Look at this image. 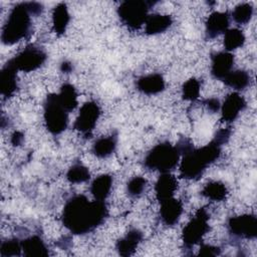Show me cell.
Instances as JSON below:
<instances>
[{
    "mask_svg": "<svg viewBox=\"0 0 257 257\" xmlns=\"http://www.w3.org/2000/svg\"><path fill=\"white\" fill-rule=\"evenodd\" d=\"M209 219L210 216L205 208H201L196 212L192 220L183 229L182 240L184 247L190 249L202 241L210 230Z\"/></svg>",
    "mask_w": 257,
    "mask_h": 257,
    "instance_id": "cell-7",
    "label": "cell"
},
{
    "mask_svg": "<svg viewBox=\"0 0 257 257\" xmlns=\"http://www.w3.org/2000/svg\"><path fill=\"white\" fill-rule=\"evenodd\" d=\"M234 55L229 51H218L211 55V74L214 78L223 80L232 71L234 66Z\"/></svg>",
    "mask_w": 257,
    "mask_h": 257,
    "instance_id": "cell-12",
    "label": "cell"
},
{
    "mask_svg": "<svg viewBox=\"0 0 257 257\" xmlns=\"http://www.w3.org/2000/svg\"><path fill=\"white\" fill-rule=\"evenodd\" d=\"M17 71L9 60L0 71V92L5 98L11 97L18 88Z\"/></svg>",
    "mask_w": 257,
    "mask_h": 257,
    "instance_id": "cell-14",
    "label": "cell"
},
{
    "mask_svg": "<svg viewBox=\"0 0 257 257\" xmlns=\"http://www.w3.org/2000/svg\"><path fill=\"white\" fill-rule=\"evenodd\" d=\"M221 145L212 140L201 148L191 147L184 152L180 163V176L187 180H199L206 169L221 156Z\"/></svg>",
    "mask_w": 257,
    "mask_h": 257,
    "instance_id": "cell-2",
    "label": "cell"
},
{
    "mask_svg": "<svg viewBox=\"0 0 257 257\" xmlns=\"http://www.w3.org/2000/svg\"><path fill=\"white\" fill-rule=\"evenodd\" d=\"M173 23L170 15L154 13L149 15L145 23V32L148 35H156L168 30Z\"/></svg>",
    "mask_w": 257,
    "mask_h": 257,
    "instance_id": "cell-19",
    "label": "cell"
},
{
    "mask_svg": "<svg viewBox=\"0 0 257 257\" xmlns=\"http://www.w3.org/2000/svg\"><path fill=\"white\" fill-rule=\"evenodd\" d=\"M183 213V204L180 200L170 198L161 202L160 208V218L164 225L174 226L180 220Z\"/></svg>",
    "mask_w": 257,
    "mask_h": 257,
    "instance_id": "cell-15",
    "label": "cell"
},
{
    "mask_svg": "<svg viewBox=\"0 0 257 257\" xmlns=\"http://www.w3.org/2000/svg\"><path fill=\"white\" fill-rule=\"evenodd\" d=\"M253 16V6L251 3L244 2L238 4L232 11L231 17L238 24L248 23Z\"/></svg>",
    "mask_w": 257,
    "mask_h": 257,
    "instance_id": "cell-29",
    "label": "cell"
},
{
    "mask_svg": "<svg viewBox=\"0 0 257 257\" xmlns=\"http://www.w3.org/2000/svg\"><path fill=\"white\" fill-rule=\"evenodd\" d=\"M230 135H231V130H230V128H221V130H219V131L215 134L213 140L216 141V142H217L218 144H220L221 146H223V145H225V144L228 142V140L230 139Z\"/></svg>",
    "mask_w": 257,
    "mask_h": 257,
    "instance_id": "cell-34",
    "label": "cell"
},
{
    "mask_svg": "<svg viewBox=\"0 0 257 257\" xmlns=\"http://www.w3.org/2000/svg\"><path fill=\"white\" fill-rule=\"evenodd\" d=\"M148 181L140 176L132 178L126 184V193L132 198L140 197L147 187Z\"/></svg>",
    "mask_w": 257,
    "mask_h": 257,
    "instance_id": "cell-32",
    "label": "cell"
},
{
    "mask_svg": "<svg viewBox=\"0 0 257 257\" xmlns=\"http://www.w3.org/2000/svg\"><path fill=\"white\" fill-rule=\"evenodd\" d=\"M143 240V233L139 229H131L123 237L118 239L115 249L120 256L133 255Z\"/></svg>",
    "mask_w": 257,
    "mask_h": 257,
    "instance_id": "cell-18",
    "label": "cell"
},
{
    "mask_svg": "<svg viewBox=\"0 0 257 257\" xmlns=\"http://www.w3.org/2000/svg\"><path fill=\"white\" fill-rule=\"evenodd\" d=\"M117 145V135L111 134L106 137H101L97 139L91 148V153L99 158L105 159L113 154Z\"/></svg>",
    "mask_w": 257,
    "mask_h": 257,
    "instance_id": "cell-20",
    "label": "cell"
},
{
    "mask_svg": "<svg viewBox=\"0 0 257 257\" xmlns=\"http://www.w3.org/2000/svg\"><path fill=\"white\" fill-rule=\"evenodd\" d=\"M108 215L104 201H89L84 195L68 199L61 213L63 226L72 234L84 235L101 225Z\"/></svg>",
    "mask_w": 257,
    "mask_h": 257,
    "instance_id": "cell-1",
    "label": "cell"
},
{
    "mask_svg": "<svg viewBox=\"0 0 257 257\" xmlns=\"http://www.w3.org/2000/svg\"><path fill=\"white\" fill-rule=\"evenodd\" d=\"M27 2L16 4L10 10L2 27L1 40L5 45H13L31 34L32 20Z\"/></svg>",
    "mask_w": 257,
    "mask_h": 257,
    "instance_id": "cell-3",
    "label": "cell"
},
{
    "mask_svg": "<svg viewBox=\"0 0 257 257\" xmlns=\"http://www.w3.org/2000/svg\"><path fill=\"white\" fill-rule=\"evenodd\" d=\"M66 179L71 184L84 183L90 179V173L84 165L81 163H75L68 169Z\"/></svg>",
    "mask_w": 257,
    "mask_h": 257,
    "instance_id": "cell-28",
    "label": "cell"
},
{
    "mask_svg": "<svg viewBox=\"0 0 257 257\" xmlns=\"http://www.w3.org/2000/svg\"><path fill=\"white\" fill-rule=\"evenodd\" d=\"M70 20L68 8L65 3H58L52 11V29L55 34L62 35L65 33Z\"/></svg>",
    "mask_w": 257,
    "mask_h": 257,
    "instance_id": "cell-23",
    "label": "cell"
},
{
    "mask_svg": "<svg viewBox=\"0 0 257 257\" xmlns=\"http://www.w3.org/2000/svg\"><path fill=\"white\" fill-rule=\"evenodd\" d=\"M47 58L46 52L34 44L27 45L22 51L9 59L11 64L19 71L30 72L38 69Z\"/></svg>",
    "mask_w": 257,
    "mask_h": 257,
    "instance_id": "cell-8",
    "label": "cell"
},
{
    "mask_svg": "<svg viewBox=\"0 0 257 257\" xmlns=\"http://www.w3.org/2000/svg\"><path fill=\"white\" fill-rule=\"evenodd\" d=\"M178 189V181L171 173H163L155 184L156 197L159 202L173 198Z\"/></svg>",
    "mask_w": 257,
    "mask_h": 257,
    "instance_id": "cell-16",
    "label": "cell"
},
{
    "mask_svg": "<svg viewBox=\"0 0 257 257\" xmlns=\"http://www.w3.org/2000/svg\"><path fill=\"white\" fill-rule=\"evenodd\" d=\"M156 2L126 0L119 4L116 13L120 22L130 30L140 29L149 17V10Z\"/></svg>",
    "mask_w": 257,
    "mask_h": 257,
    "instance_id": "cell-5",
    "label": "cell"
},
{
    "mask_svg": "<svg viewBox=\"0 0 257 257\" xmlns=\"http://www.w3.org/2000/svg\"><path fill=\"white\" fill-rule=\"evenodd\" d=\"M230 14L228 11H215L210 14L205 23V35L207 39H213L229 29Z\"/></svg>",
    "mask_w": 257,
    "mask_h": 257,
    "instance_id": "cell-13",
    "label": "cell"
},
{
    "mask_svg": "<svg viewBox=\"0 0 257 257\" xmlns=\"http://www.w3.org/2000/svg\"><path fill=\"white\" fill-rule=\"evenodd\" d=\"M100 115L99 105L95 101H87L79 109V113L74 121V128L83 137L90 138L93 128Z\"/></svg>",
    "mask_w": 257,
    "mask_h": 257,
    "instance_id": "cell-9",
    "label": "cell"
},
{
    "mask_svg": "<svg viewBox=\"0 0 257 257\" xmlns=\"http://www.w3.org/2000/svg\"><path fill=\"white\" fill-rule=\"evenodd\" d=\"M201 194L202 196L211 201L221 202L226 199L228 195V190L223 182L211 181L204 186V188L201 191Z\"/></svg>",
    "mask_w": 257,
    "mask_h": 257,
    "instance_id": "cell-25",
    "label": "cell"
},
{
    "mask_svg": "<svg viewBox=\"0 0 257 257\" xmlns=\"http://www.w3.org/2000/svg\"><path fill=\"white\" fill-rule=\"evenodd\" d=\"M73 69V66L71 64V62L67 61V60H64L60 63V70L63 72V73H70Z\"/></svg>",
    "mask_w": 257,
    "mask_h": 257,
    "instance_id": "cell-37",
    "label": "cell"
},
{
    "mask_svg": "<svg viewBox=\"0 0 257 257\" xmlns=\"http://www.w3.org/2000/svg\"><path fill=\"white\" fill-rule=\"evenodd\" d=\"M231 236L241 239H254L257 236V218L255 215L244 214L231 217L227 223Z\"/></svg>",
    "mask_w": 257,
    "mask_h": 257,
    "instance_id": "cell-10",
    "label": "cell"
},
{
    "mask_svg": "<svg viewBox=\"0 0 257 257\" xmlns=\"http://www.w3.org/2000/svg\"><path fill=\"white\" fill-rule=\"evenodd\" d=\"M112 188V177L102 174L96 177L90 185V193L95 200L104 201L110 194Z\"/></svg>",
    "mask_w": 257,
    "mask_h": 257,
    "instance_id": "cell-22",
    "label": "cell"
},
{
    "mask_svg": "<svg viewBox=\"0 0 257 257\" xmlns=\"http://www.w3.org/2000/svg\"><path fill=\"white\" fill-rule=\"evenodd\" d=\"M227 86L235 90H243L250 83V75L243 69L232 70L222 80Z\"/></svg>",
    "mask_w": 257,
    "mask_h": 257,
    "instance_id": "cell-26",
    "label": "cell"
},
{
    "mask_svg": "<svg viewBox=\"0 0 257 257\" xmlns=\"http://www.w3.org/2000/svg\"><path fill=\"white\" fill-rule=\"evenodd\" d=\"M22 254L21 241L17 238H11L3 241L0 245V255L2 257L20 256Z\"/></svg>",
    "mask_w": 257,
    "mask_h": 257,
    "instance_id": "cell-31",
    "label": "cell"
},
{
    "mask_svg": "<svg viewBox=\"0 0 257 257\" xmlns=\"http://www.w3.org/2000/svg\"><path fill=\"white\" fill-rule=\"evenodd\" d=\"M43 118L47 131L52 135H60L68 125V111L61 105L57 93L46 96L43 105Z\"/></svg>",
    "mask_w": 257,
    "mask_h": 257,
    "instance_id": "cell-6",
    "label": "cell"
},
{
    "mask_svg": "<svg viewBox=\"0 0 257 257\" xmlns=\"http://www.w3.org/2000/svg\"><path fill=\"white\" fill-rule=\"evenodd\" d=\"M201 91V83L200 81L192 77L188 79L186 82H184L182 86V97L185 100H190V101H195L198 99Z\"/></svg>",
    "mask_w": 257,
    "mask_h": 257,
    "instance_id": "cell-30",
    "label": "cell"
},
{
    "mask_svg": "<svg viewBox=\"0 0 257 257\" xmlns=\"http://www.w3.org/2000/svg\"><path fill=\"white\" fill-rule=\"evenodd\" d=\"M181 154L176 146L169 142H164L152 148L145 157L144 166L151 171L160 173H170L180 160Z\"/></svg>",
    "mask_w": 257,
    "mask_h": 257,
    "instance_id": "cell-4",
    "label": "cell"
},
{
    "mask_svg": "<svg viewBox=\"0 0 257 257\" xmlns=\"http://www.w3.org/2000/svg\"><path fill=\"white\" fill-rule=\"evenodd\" d=\"M24 140V136L22 133L20 132H14L13 135L11 136V144L13 146H19L22 144Z\"/></svg>",
    "mask_w": 257,
    "mask_h": 257,
    "instance_id": "cell-36",
    "label": "cell"
},
{
    "mask_svg": "<svg viewBox=\"0 0 257 257\" xmlns=\"http://www.w3.org/2000/svg\"><path fill=\"white\" fill-rule=\"evenodd\" d=\"M245 43V35L238 28L228 29L224 33V47L226 51H233L242 47Z\"/></svg>",
    "mask_w": 257,
    "mask_h": 257,
    "instance_id": "cell-27",
    "label": "cell"
},
{
    "mask_svg": "<svg viewBox=\"0 0 257 257\" xmlns=\"http://www.w3.org/2000/svg\"><path fill=\"white\" fill-rule=\"evenodd\" d=\"M57 97L61 105L69 112L76 108L77 101V91L75 87L70 83H64L61 85Z\"/></svg>",
    "mask_w": 257,
    "mask_h": 257,
    "instance_id": "cell-24",
    "label": "cell"
},
{
    "mask_svg": "<svg viewBox=\"0 0 257 257\" xmlns=\"http://www.w3.org/2000/svg\"><path fill=\"white\" fill-rule=\"evenodd\" d=\"M198 254L201 256H218L221 254V249L217 246L202 243Z\"/></svg>",
    "mask_w": 257,
    "mask_h": 257,
    "instance_id": "cell-33",
    "label": "cell"
},
{
    "mask_svg": "<svg viewBox=\"0 0 257 257\" xmlns=\"http://www.w3.org/2000/svg\"><path fill=\"white\" fill-rule=\"evenodd\" d=\"M165 79L160 73H151L140 77L136 86L138 90L147 95H154L162 92L165 89Z\"/></svg>",
    "mask_w": 257,
    "mask_h": 257,
    "instance_id": "cell-17",
    "label": "cell"
},
{
    "mask_svg": "<svg viewBox=\"0 0 257 257\" xmlns=\"http://www.w3.org/2000/svg\"><path fill=\"white\" fill-rule=\"evenodd\" d=\"M22 254L24 256H48L49 251L44 241L38 235H32L21 241Z\"/></svg>",
    "mask_w": 257,
    "mask_h": 257,
    "instance_id": "cell-21",
    "label": "cell"
},
{
    "mask_svg": "<svg viewBox=\"0 0 257 257\" xmlns=\"http://www.w3.org/2000/svg\"><path fill=\"white\" fill-rule=\"evenodd\" d=\"M245 107V98L238 92H232L226 96L221 104V119L225 122H232L239 116Z\"/></svg>",
    "mask_w": 257,
    "mask_h": 257,
    "instance_id": "cell-11",
    "label": "cell"
},
{
    "mask_svg": "<svg viewBox=\"0 0 257 257\" xmlns=\"http://www.w3.org/2000/svg\"><path fill=\"white\" fill-rule=\"evenodd\" d=\"M204 104L206 105V107L212 111V112H216L220 109L221 107V104H220V101L217 99V98H207L204 100Z\"/></svg>",
    "mask_w": 257,
    "mask_h": 257,
    "instance_id": "cell-35",
    "label": "cell"
}]
</instances>
